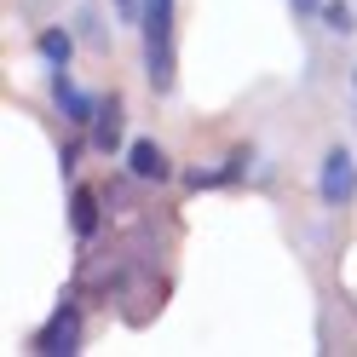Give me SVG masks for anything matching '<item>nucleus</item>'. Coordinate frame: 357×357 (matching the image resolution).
Returning <instances> with one entry per match:
<instances>
[{
    "mask_svg": "<svg viewBox=\"0 0 357 357\" xmlns=\"http://www.w3.org/2000/svg\"><path fill=\"white\" fill-rule=\"evenodd\" d=\"M139 35H144V81H150V93H173V81H178V35H173V0H144Z\"/></svg>",
    "mask_w": 357,
    "mask_h": 357,
    "instance_id": "nucleus-1",
    "label": "nucleus"
},
{
    "mask_svg": "<svg viewBox=\"0 0 357 357\" xmlns=\"http://www.w3.org/2000/svg\"><path fill=\"white\" fill-rule=\"evenodd\" d=\"M29 351H40V357H75V351H81V300H75V294H63V300L52 305V317L35 328Z\"/></svg>",
    "mask_w": 357,
    "mask_h": 357,
    "instance_id": "nucleus-2",
    "label": "nucleus"
},
{
    "mask_svg": "<svg viewBox=\"0 0 357 357\" xmlns=\"http://www.w3.org/2000/svg\"><path fill=\"white\" fill-rule=\"evenodd\" d=\"M317 202L323 208H351L357 202V155L346 144H328L317 162Z\"/></svg>",
    "mask_w": 357,
    "mask_h": 357,
    "instance_id": "nucleus-3",
    "label": "nucleus"
},
{
    "mask_svg": "<svg viewBox=\"0 0 357 357\" xmlns=\"http://www.w3.org/2000/svg\"><path fill=\"white\" fill-rule=\"evenodd\" d=\"M52 104H58V116L70 121V127H93V121H98V104H104V98L81 93V86L70 81V70H52Z\"/></svg>",
    "mask_w": 357,
    "mask_h": 357,
    "instance_id": "nucleus-4",
    "label": "nucleus"
},
{
    "mask_svg": "<svg viewBox=\"0 0 357 357\" xmlns=\"http://www.w3.org/2000/svg\"><path fill=\"white\" fill-rule=\"evenodd\" d=\"M121 155H127V173L144 178V185H167V178H173V162H167V150L155 139H132Z\"/></svg>",
    "mask_w": 357,
    "mask_h": 357,
    "instance_id": "nucleus-5",
    "label": "nucleus"
},
{
    "mask_svg": "<svg viewBox=\"0 0 357 357\" xmlns=\"http://www.w3.org/2000/svg\"><path fill=\"white\" fill-rule=\"evenodd\" d=\"M121 121H127V104H121V93H109V98L98 104V121L86 127V132H93V150H98V155L127 150V144H121Z\"/></svg>",
    "mask_w": 357,
    "mask_h": 357,
    "instance_id": "nucleus-6",
    "label": "nucleus"
},
{
    "mask_svg": "<svg viewBox=\"0 0 357 357\" xmlns=\"http://www.w3.org/2000/svg\"><path fill=\"white\" fill-rule=\"evenodd\" d=\"M98 219H104L98 196L86 185H70V231H75V242H93L98 236Z\"/></svg>",
    "mask_w": 357,
    "mask_h": 357,
    "instance_id": "nucleus-7",
    "label": "nucleus"
},
{
    "mask_svg": "<svg viewBox=\"0 0 357 357\" xmlns=\"http://www.w3.org/2000/svg\"><path fill=\"white\" fill-rule=\"evenodd\" d=\"M242 173H248V150H231L225 167H190L185 185H190V190H219V185H236Z\"/></svg>",
    "mask_w": 357,
    "mask_h": 357,
    "instance_id": "nucleus-8",
    "label": "nucleus"
},
{
    "mask_svg": "<svg viewBox=\"0 0 357 357\" xmlns=\"http://www.w3.org/2000/svg\"><path fill=\"white\" fill-rule=\"evenodd\" d=\"M35 52H40V63H47V70H70V58H75V35L63 29V24H52V29H40V35H35Z\"/></svg>",
    "mask_w": 357,
    "mask_h": 357,
    "instance_id": "nucleus-9",
    "label": "nucleus"
},
{
    "mask_svg": "<svg viewBox=\"0 0 357 357\" xmlns=\"http://www.w3.org/2000/svg\"><path fill=\"white\" fill-rule=\"evenodd\" d=\"M317 17H323V29H328L334 40H346V35L357 29V17H351V6H346V0H323V12H317Z\"/></svg>",
    "mask_w": 357,
    "mask_h": 357,
    "instance_id": "nucleus-10",
    "label": "nucleus"
},
{
    "mask_svg": "<svg viewBox=\"0 0 357 357\" xmlns=\"http://www.w3.org/2000/svg\"><path fill=\"white\" fill-rule=\"evenodd\" d=\"M109 6H116L121 24H139V17H144V0H109Z\"/></svg>",
    "mask_w": 357,
    "mask_h": 357,
    "instance_id": "nucleus-11",
    "label": "nucleus"
},
{
    "mask_svg": "<svg viewBox=\"0 0 357 357\" xmlns=\"http://www.w3.org/2000/svg\"><path fill=\"white\" fill-rule=\"evenodd\" d=\"M288 6H294V17H317V12H323V0H288Z\"/></svg>",
    "mask_w": 357,
    "mask_h": 357,
    "instance_id": "nucleus-12",
    "label": "nucleus"
},
{
    "mask_svg": "<svg viewBox=\"0 0 357 357\" xmlns=\"http://www.w3.org/2000/svg\"><path fill=\"white\" fill-rule=\"evenodd\" d=\"M351 93H357V75H351Z\"/></svg>",
    "mask_w": 357,
    "mask_h": 357,
    "instance_id": "nucleus-13",
    "label": "nucleus"
}]
</instances>
